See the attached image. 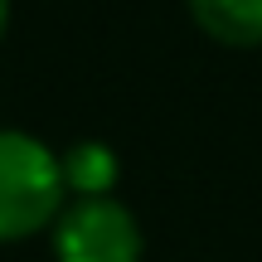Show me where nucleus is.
I'll use <instances>...</instances> for the list:
<instances>
[{
	"label": "nucleus",
	"mask_w": 262,
	"mask_h": 262,
	"mask_svg": "<svg viewBox=\"0 0 262 262\" xmlns=\"http://www.w3.org/2000/svg\"><path fill=\"white\" fill-rule=\"evenodd\" d=\"M63 170L39 136L0 126V243L34 238L63 214Z\"/></svg>",
	"instance_id": "f257e3e1"
},
{
	"label": "nucleus",
	"mask_w": 262,
	"mask_h": 262,
	"mask_svg": "<svg viewBox=\"0 0 262 262\" xmlns=\"http://www.w3.org/2000/svg\"><path fill=\"white\" fill-rule=\"evenodd\" d=\"M141 253L146 238L122 199H73L54 224L58 262H141Z\"/></svg>",
	"instance_id": "f03ea898"
},
{
	"label": "nucleus",
	"mask_w": 262,
	"mask_h": 262,
	"mask_svg": "<svg viewBox=\"0 0 262 262\" xmlns=\"http://www.w3.org/2000/svg\"><path fill=\"white\" fill-rule=\"evenodd\" d=\"M189 15L209 39L228 49L262 44V0H189Z\"/></svg>",
	"instance_id": "7ed1b4c3"
},
{
	"label": "nucleus",
	"mask_w": 262,
	"mask_h": 262,
	"mask_svg": "<svg viewBox=\"0 0 262 262\" xmlns=\"http://www.w3.org/2000/svg\"><path fill=\"white\" fill-rule=\"evenodd\" d=\"M58 170H63V189L73 199H112V185L122 175L117 165V150L102 146V141H78L58 156Z\"/></svg>",
	"instance_id": "20e7f679"
},
{
	"label": "nucleus",
	"mask_w": 262,
	"mask_h": 262,
	"mask_svg": "<svg viewBox=\"0 0 262 262\" xmlns=\"http://www.w3.org/2000/svg\"><path fill=\"white\" fill-rule=\"evenodd\" d=\"M5 25H10V0H0V39H5Z\"/></svg>",
	"instance_id": "39448f33"
}]
</instances>
